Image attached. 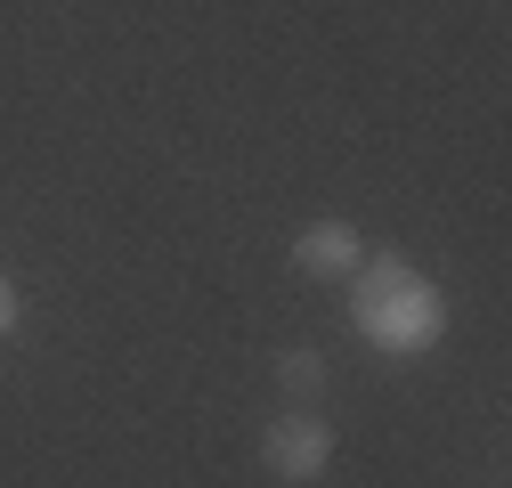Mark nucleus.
<instances>
[{
    "mask_svg": "<svg viewBox=\"0 0 512 488\" xmlns=\"http://www.w3.org/2000/svg\"><path fill=\"white\" fill-rule=\"evenodd\" d=\"M342 285H350V326H358L366 350H382V358H423V350L447 342V293H439V277H423L407 253H366Z\"/></svg>",
    "mask_w": 512,
    "mask_h": 488,
    "instance_id": "1",
    "label": "nucleus"
},
{
    "mask_svg": "<svg viewBox=\"0 0 512 488\" xmlns=\"http://www.w3.org/2000/svg\"><path fill=\"white\" fill-rule=\"evenodd\" d=\"M261 464H269L277 480H293V488L326 480V472H334V423L317 415V407H293V415H277L269 432H261Z\"/></svg>",
    "mask_w": 512,
    "mask_h": 488,
    "instance_id": "2",
    "label": "nucleus"
},
{
    "mask_svg": "<svg viewBox=\"0 0 512 488\" xmlns=\"http://www.w3.org/2000/svg\"><path fill=\"white\" fill-rule=\"evenodd\" d=\"M358 261H366V236H358L350 220H309V228L293 236V269H301V277H326V285H334V277H350Z\"/></svg>",
    "mask_w": 512,
    "mask_h": 488,
    "instance_id": "3",
    "label": "nucleus"
},
{
    "mask_svg": "<svg viewBox=\"0 0 512 488\" xmlns=\"http://www.w3.org/2000/svg\"><path fill=\"white\" fill-rule=\"evenodd\" d=\"M269 383H277L293 407H317V399L334 391V358H326V350H309V342H293V350H277Z\"/></svg>",
    "mask_w": 512,
    "mask_h": 488,
    "instance_id": "4",
    "label": "nucleus"
},
{
    "mask_svg": "<svg viewBox=\"0 0 512 488\" xmlns=\"http://www.w3.org/2000/svg\"><path fill=\"white\" fill-rule=\"evenodd\" d=\"M17 318H25V293H17V277H9V269H0V342L17 334Z\"/></svg>",
    "mask_w": 512,
    "mask_h": 488,
    "instance_id": "5",
    "label": "nucleus"
}]
</instances>
